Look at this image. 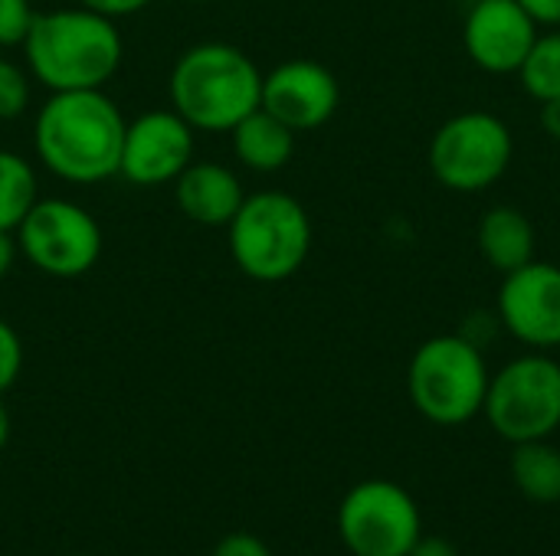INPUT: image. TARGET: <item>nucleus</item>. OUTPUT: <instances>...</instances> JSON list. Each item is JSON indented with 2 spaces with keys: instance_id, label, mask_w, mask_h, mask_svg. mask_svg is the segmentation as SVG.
Masks as SVG:
<instances>
[{
  "instance_id": "obj_18",
  "label": "nucleus",
  "mask_w": 560,
  "mask_h": 556,
  "mask_svg": "<svg viewBox=\"0 0 560 556\" xmlns=\"http://www.w3.org/2000/svg\"><path fill=\"white\" fill-rule=\"evenodd\" d=\"M36 203V174L16 151H0V229L16 233Z\"/></svg>"
},
{
  "instance_id": "obj_19",
  "label": "nucleus",
  "mask_w": 560,
  "mask_h": 556,
  "mask_svg": "<svg viewBox=\"0 0 560 556\" xmlns=\"http://www.w3.org/2000/svg\"><path fill=\"white\" fill-rule=\"evenodd\" d=\"M522 88L541 105L560 95V29L538 33L535 46L528 49L525 62L518 66Z\"/></svg>"
},
{
  "instance_id": "obj_4",
  "label": "nucleus",
  "mask_w": 560,
  "mask_h": 556,
  "mask_svg": "<svg viewBox=\"0 0 560 556\" xmlns=\"http://www.w3.org/2000/svg\"><path fill=\"white\" fill-rule=\"evenodd\" d=\"M230 252L243 275L285 282L312 252V220L305 206L282 190L253 193L230 220Z\"/></svg>"
},
{
  "instance_id": "obj_14",
  "label": "nucleus",
  "mask_w": 560,
  "mask_h": 556,
  "mask_svg": "<svg viewBox=\"0 0 560 556\" xmlns=\"http://www.w3.org/2000/svg\"><path fill=\"white\" fill-rule=\"evenodd\" d=\"M174 200L180 213L200 226H230L246 193L240 177L223 164H187L174 180Z\"/></svg>"
},
{
  "instance_id": "obj_20",
  "label": "nucleus",
  "mask_w": 560,
  "mask_h": 556,
  "mask_svg": "<svg viewBox=\"0 0 560 556\" xmlns=\"http://www.w3.org/2000/svg\"><path fill=\"white\" fill-rule=\"evenodd\" d=\"M30 105V82H26V72L10 62V59H0V121H13L26 111Z\"/></svg>"
},
{
  "instance_id": "obj_29",
  "label": "nucleus",
  "mask_w": 560,
  "mask_h": 556,
  "mask_svg": "<svg viewBox=\"0 0 560 556\" xmlns=\"http://www.w3.org/2000/svg\"><path fill=\"white\" fill-rule=\"evenodd\" d=\"M7 442H10V413H7V406L0 403V452L7 449Z\"/></svg>"
},
{
  "instance_id": "obj_12",
  "label": "nucleus",
  "mask_w": 560,
  "mask_h": 556,
  "mask_svg": "<svg viewBox=\"0 0 560 556\" xmlns=\"http://www.w3.org/2000/svg\"><path fill=\"white\" fill-rule=\"evenodd\" d=\"M538 39V23L518 0H472L463 23L469 59L492 75H512Z\"/></svg>"
},
{
  "instance_id": "obj_3",
  "label": "nucleus",
  "mask_w": 560,
  "mask_h": 556,
  "mask_svg": "<svg viewBox=\"0 0 560 556\" xmlns=\"http://www.w3.org/2000/svg\"><path fill=\"white\" fill-rule=\"evenodd\" d=\"M259 105L262 72L230 43H197L171 69V108L194 131H233Z\"/></svg>"
},
{
  "instance_id": "obj_1",
  "label": "nucleus",
  "mask_w": 560,
  "mask_h": 556,
  "mask_svg": "<svg viewBox=\"0 0 560 556\" xmlns=\"http://www.w3.org/2000/svg\"><path fill=\"white\" fill-rule=\"evenodd\" d=\"M128 121L102 88L52 92L33 125L36 157L69 184H98L118 174Z\"/></svg>"
},
{
  "instance_id": "obj_13",
  "label": "nucleus",
  "mask_w": 560,
  "mask_h": 556,
  "mask_svg": "<svg viewBox=\"0 0 560 556\" xmlns=\"http://www.w3.org/2000/svg\"><path fill=\"white\" fill-rule=\"evenodd\" d=\"M341 102L338 79L315 59H289L262 75V108L295 134L322 128Z\"/></svg>"
},
{
  "instance_id": "obj_24",
  "label": "nucleus",
  "mask_w": 560,
  "mask_h": 556,
  "mask_svg": "<svg viewBox=\"0 0 560 556\" xmlns=\"http://www.w3.org/2000/svg\"><path fill=\"white\" fill-rule=\"evenodd\" d=\"M538 26L560 29V0H518Z\"/></svg>"
},
{
  "instance_id": "obj_21",
  "label": "nucleus",
  "mask_w": 560,
  "mask_h": 556,
  "mask_svg": "<svg viewBox=\"0 0 560 556\" xmlns=\"http://www.w3.org/2000/svg\"><path fill=\"white\" fill-rule=\"evenodd\" d=\"M33 16L30 0H0V46H23Z\"/></svg>"
},
{
  "instance_id": "obj_27",
  "label": "nucleus",
  "mask_w": 560,
  "mask_h": 556,
  "mask_svg": "<svg viewBox=\"0 0 560 556\" xmlns=\"http://www.w3.org/2000/svg\"><path fill=\"white\" fill-rule=\"evenodd\" d=\"M16 252H20L16 236L7 233V229H0V279L10 275V269H13V262H16Z\"/></svg>"
},
{
  "instance_id": "obj_22",
  "label": "nucleus",
  "mask_w": 560,
  "mask_h": 556,
  "mask_svg": "<svg viewBox=\"0 0 560 556\" xmlns=\"http://www.w3.org/2000/svg\"><path fill=\"white\" fill-rule=\"evenodd\" d=\"M23 370V344H20V334L0 321V393H7L16 377Z\"/></svg>"
},
{
  "instance_id": "obj_16",
  "label": "nucleus",
  "mask_w": 560,
  "mask_h": 556,
  "mask_svg": "<svg viewBox=\"0 0 560 556\" xmlns=\"http://www.w3.org/2000/svg\"><path fill=\"white\" fill-rule=\"evenodd\" d=\"M230 134H233V151L240 164L256 174H276L295 154V131L282 125L276 115H269L262 105L249 111Z\"/></svg>"
},
{
  "instance_id": "obj_26",
  "label": "nucleus",
  "mask_w": 560,
  "mask_h": 556,
  "mask_svg": "<svg viewBox=\"0 0 560 556\" xmlns=\"http://www.w3.org/2000/svg\"><path fill=\"white\" fill-rule=\"evenodd\" d=\"M410 556H459V551L446 537H420Z\"/></svg>"
},
{
  "instance_id": "obj_6",
  "label": "nucleus",
  "mask_w": 560,
  "mask_h": 556,
  "mask_svg": "<svg viewBox=\"0 0 560 556\" xmlns=\"http://www.w3.org/2000/svg\"><path fill=\"white\" fill-rule=\"evenodd\" d=\"M482 413L509 446L555 436L560 429V364L548 351L509 360L489 377Z\"/></svg>"
},
{
  "instance_id": "obj_15",
  "label": "nucleus",
  "mask_w": 560,
  "mask_h": 556,
  "mask_svg": "<svg viewBox=\"0 0 560 556\" xmlns=\"http://www.w3.org/2000/svg\"><path fill=\"white\" fill-rule=\"evenodd\" d=\"M476 239H479L482 259L502 275L528 265L535 259V246H538L535 223L528 220V213H522L518 206H509V203L486 210V216L479 220Z\"/></svg>"
},
{
  "instance_id": "obj_2",
  "label": "nucleus",
  "mask_w": 560,
  "mask_h": 556,
  "mask_svg": "<svg viewBox=\"0 0 560 556\" xmlns=\"http://www.w3.org/2000/svg\"><path fill=\"white\" fill-rule=\"evenodd\" d=\"M23 49L33 79L49 92L102 88L121 62V36L112 16L89 7L36 13Z\"/></svg>"
},
{
  "instance_id": "obj_28",
  "label": "nucleus",
  "mask_w": 560,
  "mask_h": 556,
  "mask_svg": "<svg viewBox=\"0 0 560 556\" xmlns=\"http://www.w3.org/2000/svg\"><path fill=\"white\" fill-rule=\"evenodd\" d=\"M541 128L560 141V95L558 98H548V102H541Z\"/></svg>"
},
{
  "instance_id": "obj_17",
  "label": "nucleus",
  "mask_w": 560,
  "mask_h": 556,
  "mask_svg": "<svg viewBox=\"0 0 560 556\" xmlns=\"http://www.w3.org/2000/svg\"><path fill=\"white\" fill-rule=\"evenodd\" d=\"M512 482L515 488L538 505L560 501V449L548 439L518 442L512 449Z\"/></svg>"
},
{
  "instance_id": "obj_11",
  "label": "nucleus",
  "mask_w": 560,
  "mask_h": 556,
  "mask_svg": "<svg viewBox=\"0 0 560 556\" xmlns=\"http://www.w3.org/2000/svg\"><path fill=\"white\" fill-rule=\"evenodd\" d=\"M194 157V128L174 111H144L125 128L118 174L138 187L174 184Z\"/></svg>"
},
{
  "instance_id": "obj_25",
  "label": "nucleus",
  "mask_w": 560,
  "mask_h": 556,
  "mask_svg": "<svg viewBox=\"0 0 560 556\" xmlns=\"http://www.w3.org/2000/svg\"><path fill=\"white\" fill-rule=\"evenodd\" d=\"M82 7H89V10H95V13H102V16H128V13H138V10H144L151 0H79Z\"/></svg>"
},
{
  "instance_id": "obj_23",
  "label": "nucleus",
  "mask_w": 560,
  "mask_h": 556,
  "mask_svg": "<svg viewBox=\"0 0 560 556\" xmlns=\"http://www.w3.org/2000/svg\"><path fill=\"white\" fill-rule=\"evenodd\" d=\"M213 556H272L269 547L256 537V534H246V531H236V534H226Z\"/></svg>"
},
{
  "instance_id": "obj_7",
  "label": "nucleus",
  "mask_w": 560,
  "mask_h": 556,
  "mask_svg": "<svg viewBox=\"0 0 560 556\" xmlns=\"http://www.w3.org/2000/svg\"><path fill=\"white\" fill-rule=\"evenodd\" d=\"M515 157L509 125L482 108L446 118L430 141V170L453 193H482L499 184Z\"/></svg>"
},
{
  "instance_id": "obj_5",
  "label": "nucleus",
  "mask_w": 560,
  "mask_h": 556,
  "mask_svg": "<svg viewBox=\"0 0 560 556\" xmlns=\"http://www.w3.org/2000/svg\"><path fill=\"white\" fill-rule=\"evenodd\" d=\"M489 364L463 334H440L417 347L407 367V393L417 413L436 426H466L486 406Z\"/></svg>"
},
{
  "instance_id": "obj_9",
  "label": "nucleus",
  "mask_w": 560,
  "mask_h": 556,
  "mask_svg": "<svg viewBox=\"0 0 560 556\" xmlns=\"http://www.w3.org/2000/svg\"><path fill=\"white\" fill-rule=\"evenodd\" d=\"M16 242L30 265L52 279H79L102 256L95 216L72 200H36L16 226Z\"/></svg>"
},
{
  "instance_id": "obj_8",
  "label": "nucleus",
  "mask_w": 560,
  "mask_h": 556,
  "mask_svg": "<svg viewBox=\"0 0 560 556\" xmlns=\"http://www.w3.org/2000/svg\"><path fill=\"white\" fill-rule=\"evenodd\" d=\"M338 534L354 556H410L423 537L413 495L387 478L354 485L338 508Z\"/></svg>"
},
{
  "instance_id": "obj_10",
  "label": "nucleus",
  "mask_w": 560,
  "mask_h": 556,
  "mask_svg": "<svg viewBox=\"0 0 560 556\" xmlns=\"http://www.w3.org/2000/svg\"><path fill=\"white\" fill-rule=\"evenodd\" d=\"M495 315L502 331L532 351L560 347V265L532 259L502 275Z\"/></svg>"
}]
</instances>
